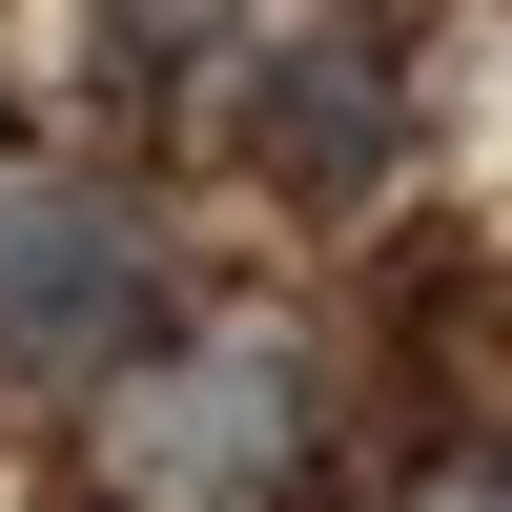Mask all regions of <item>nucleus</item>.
Returning a JSON list of instances; mask_svg holds the SVG:
<instances>
[{"mask_svg": "<svg viewBox=\"0 0 512 512\" xmlns=\"http://www.w3.org/2000/svg\"><path fill=\"white\" fill-rule=\"evenodd\" d=\"M287 451H308V349H267V328H226L185 369H123V410H103V492L123 512H246Z\"/></svg>", "mask_w": 512, "mask_h": 512, "instance_id": "f257e3e1", "label": "nucleus"}, {"mask_svg": "<svg viewBox=\"0 0 512 512\" xmlns=\"http://www.w3.org/2000/svg\"><path fill=\"white\" fill-rule=\"evenodd\" d=\"M164 328V246L103 185H0V369L21 390H103Z\"/></svg>", "mask_w": 512, "mask_h": 512, "instance_id": "f03ea898", "label": "nucleus"}, {"mask_svg": "<svg viewBox=\"0 0 512 512\" xmlns=\"http://www.w3.org/2000/svg\"><path fill=\"white\" fill-rule=\"evenodd\" d=\"M226 123H246V164L308 185V205H349L369 164L410 144L390 41H369V21H226Z\"/></svg>", "mask_w": 512, "mask_h": 512, "instance_id": "7ed1b4c3", "label": "nucleus"}, {"mask_svg": "<svg viewBox=\"0 0 512 512\" xmlns=\"http://www.w3.org/2000/svg\"><path fill=\"white\" fill-rule=\"evenodd\" d=\"M431 512H512V431H472V451H431Z\"/></svg>", "mask_w": 512, "mask_h": 512, "instance_id": "20e7f679", "label": "nucleus"}]
</instances>
